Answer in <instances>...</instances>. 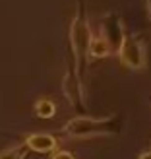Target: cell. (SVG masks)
Wrapping results in <instances>:
<instances>
[{"label":"cell","mask_w":151,"mask_h":159,"mask_svg":"<svg viewBox=\"0 0 151 159\" xmlns=\"http://www.w3.org/2000/svg\"><path fill=\"white\" fill-rule=\"evenodd\" d=\"M120 128L116 118H93V116H74L62 126V132L68 138H91V136H107Z\"/></svg>","instance_id":"1"},{"label":"cell","mask_w":151,"mask_h":159,"mask_svg":"<svg viewBox=\"0 0 151 159\" xmlns=\"http://www.w3.org/2000/svg\"><path fill=\"white\" fill-rule=\"evenodd\" d=\"M116 52H118L120 62L126 68H130V70L145 68V45L141 43V39L138 35L124 31L122 43H120Z\"/></svg>","instance_id":"2"},{"label":"cell","mask_w":151,"mask_h":159,"mask_svg":"<svg viewBox=\"0 0 151 159\" xmlns=\"http://www.w3.org/2000/svg\"><path fill=\"white\" fill-rule=\"evenodd\" d=\"M91 29L87 25L85 16L78 14L72 27H70V41H72V51L78 58V64H82V60H85V57H89V45H91Z\"/></svg>","instance_id":"3"},{"label":"cell","mask_w":151,"mask_h":159,"mask_svg":"<svg viewBox=\"0 0 151 159\" xmlns=\"http://www.w3.org/2000/svg\"><path fill=\"white\" fill-rule=\"evenodd\" d=\"M25 146L29 149H33V152H37V153H49V152L56 149V138H54L52 134H47V132L27 134Z\"/></svg>","instance_id":"4"},{"label":"cell","mask_w":151,"mask_h":159,"mask_svg":"<svg viewBox=\"0 0 151 159\" xmlns=\"http://www.w3.org/2000/svg\"><path fill=\"white\" fill-rule=\"evenodd\" d=\"M110 51H113V45L109 43L107 37L103 35H95L91 39V45H89V57L93 58H103V57H109Z\"/></svg>","instance_id":"5"},{"label":"cell","mask_w":151,"mask_h":159,"mask_svg":"<svg viewBox=\"0 0 151 159\" xmlns=\"http://www.w3.org/2000/svg\"><path fill=\"white\" fill-rule=\"evenodd\" d=\"M54 111H56V107L51 99H39L35 103V115L41 118H51L54 115Z\"/></svg>","instance_id":"6"},{"label":"cell","mask_w":151,"mask_h":159,"mask_svg":"<svg viewBox=\"0 0 151 159\" xmlns=\"http://www.w3.org/2000/svg\"><path fill=\"white\" fill-rule=\"evenodd\" d=\"M21 149H23V146L8 148V149H4V152H0V159H20L21 157Z\"/></svg>","instance_id":"7"},{"label":"cell","mask_w":151,"mask_h":159,"mask_svg":"<svg viewBox=\"0 0 151 159\" xmlns=\"http://www.w3.org/2000/svg\"><path fill=\"white\" fill-rule=\"evenodd\" d=\"M51 159H76L70 152H66V149H58V152H54L51 155Z\"/></svg>","instance_id":"8"},{"label":"cell","mask_w":151,"mask_h":159,"mask_svg":"<svg viewBox=\"0 0 151 159\" xmlns=\"http://www.w3.org/2000/svg\"><path fill=\"white\" fill-rule=\"evenodd\" d=\"M138 159H151V152H144V153H140Z\"/></svg>","instance_id":"9"},{"label":"cell","mask_w":151,"mask_h":159,"mask_svg":"<svg viewBox=\"0 0 151 159\" xmlns=\"http://www.w3.org/2000/svg\"><path fill=\"white\" fill-rule=\"evenodd\" d=\"M147 10H149V18H151V0H147Z\"/></svg>","instance_id":"10"}]
</instances>
